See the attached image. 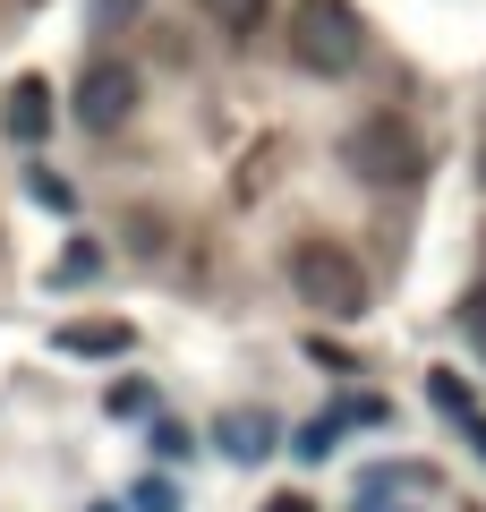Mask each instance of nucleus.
<instances>
[{"label":"nucleus","mask_w":486,"mask_h":512,"mask_svg":"<svg viewBox=\"0 0 486 512\" xmlns=\"http://www.w3.org/2000/svg\"><path fill=\"white\" fill-rule=\"evenodd\" d=\"M273 512H307V504H273Z\"/></svg>","instance_id":"obj_12"},{"label":"nucleus","mask_w":486,"mask_h":512,"mask_svg":"<svg viewBox=\"0 0 486 512\" xmlns=\"http://www.w3.org/2000/svg\"><path fill=\"white\" fill-rule=\"evenodd\" d=\"M94 265H103V256H94V239H77V248H69V256H60V282H86V274H94Z\"/></svg>","instance_id":"obj_9"},{"label":"nucleus","mask_w":486,"mask_h":512,"mask_svg":"<svg viewBox=\"0 0 486 512\" xmlns=\"http://www.w3.org/2000/svg\"><path fill=\"white\" fill-rule=\"evenodd\" d=\"M137 504H145V512H180V495H171V478H145Z\"/></svg>","instance_id":"obj_10"},{"label":"nucleus","mask_w":486,"mask_h":512,"mask_svg":"<svg viewBox=\"0 0 486 512\" xmlns=\"http://www.w3.org/2000/svg\"><path fill=\"white\" fill-rule=\"evenodd\" d=\"M222 453H231V461H265V453H273V419L231 410V419H222Z\"/></svg>","instance_id":"obj_7"},{"label":"nucleus","mask_w":486,"mask_h":512,"mask_svg":"<svg viewBox=\"0 0 486 512\" xmlns=\"http://www.w3.org/2000/svg\"><path fill=\"white\" fill-rule=\"evenodd\" d=\"M137 111V77L120 69V60H94L86 77H77V128H94V137H111V128Z\"/></svg>","instance_id":"obj_4"},{"label":"nucleus","mask_w":486,"mask_h":512,"mask_svg":"<svg viewBox=\"0 0 486 512\" xmlns=\"http://www.w3.org/2000/svg\"><path fill=\"white\" fill-rule=\"evenodd\" d=\"M128 9H137V0H94V18H103V26H128Z\"/></svg>","instance_id":"obj_11"},{"label":"nucleus","mask_w":486,"mask_h":512,"mask_svg":"<svg viewBox=\"0 0 486 512\" xmlns=\"http://www.w3.org/2000/svg\"><path fill=\"white\" fill-rule=\"evenodd\" d=\"M290 291H299L316 316H359V308H367L359 256L333 248V239H299V248H290Z\"/></svg>","instance_id":"obj_2"},{"label":"nucleus","mask_w":486,"mask_h":512,"mask_svg":"<svg viewBox=\"0 0 486 512\" xmlns=\"http://www.w3.org/2000/svg\"><path fill=\"white\" fill-rule=\"evenodd\" d=\"M43 128H52V86H43V77H18V86H9V137L35 146Z\"/></svg>","instance_id":"obj_6"},{"label":"nucleus","mask_w":486,"mask_h":512,"mask_svg":"<svg viewBox=\"0 0 486 512\" xmlns=\"http://www.w3.org/2000/svg\"><path fill=\"white\" fill-rule=\"evenodd\" d=\"M128 342H137V333H128L120 316H86V325H60V350H69V359H120Z\"/></svg>","instance_id":"obj_5"},{"label":"nucleus","mask_w":486,"mask_h":512,"mask_svg":"<svg viewBox=\"0 0 486 512\" xmlns=\"http://www.w3.org/2000/svg\"><path fill=\"white\" fill-rule=\"evenodd\" d=\"M342 163L359 171L367 188H410L418 171H427V146H418V128H410V120H393V111H376V120H359V128H350Z\"/></svg>","instance_id":"obj_3"},{"label":"nucleus","mask_w":486,"mask_h":512,"mask_svg":"<svg viewBox=\"0 0 486 512\" xmlns=\"http://www.w3.org/2000/svg\"><path fill=\"white\" fill-rule=\"evenodd\" d=\"M367 52V26L350 0H299L290 9V60H299L307 77H350Z\"/></svg>","instance_id":"obj_1"},{"label":"nucleus","mask_w":486,"mask_h":512,"mask_svg":"<svg viewBox=\"0 0 486 512\" xmlns=\"http://www.w3.org/2000/svg\"><path fill=\"white\" fill-rule=\"evenodd\" d=\"M265 9H273V0H205V18H214L222 35H256V26H265Z\"/></svg>","instance_id":"obj_8"}]
</instances>
